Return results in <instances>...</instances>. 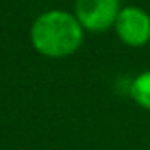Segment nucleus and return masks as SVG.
Here are the masks:
<instances>
[{"mask_svg":"<svg viewBox=\"0 0 150 150\" xmlns=\"http://www.w3.org/2000/svg\"><path fill=\"white\" fill-rule=\"evenodd\" d=\"M131 96H132V99L139 106L150 110V71L139 74V76L132 81V85H131Z\"/></svg>","mask_w":150,"mask_h":150,"instance_id":"20e7f679","label":"nucleus"},{"mask_svg":"<svg viewBox=\"0 0 150 150\" xmlns=\"http://www.w3.org/2000/svg\"><path fill=\"white\" fill-rule=\"evenodd\" d=\"M78 21L90 30H104L117 21V0H76Z\"/></svg>","mask_w":150,"mask_h":150,"instance_id":"f03ea898","label":"nucleus"},{"mask_svg":"<svg viewBox=\"0 0 150 150\" xmlns=\"http://www.w3.org/2000/svg\"><path fill=\"white\" fill-rule=\"evenodd\" d=\"M117 32L131 46H141L150 39V18L141 9L127 7L117 16Z\"/></svg>","mask_w":150,"mask_h":150,"instance_id":"7ed1b4c3","label":"nucleus"},{"mask_svg":"<svg viewBox=\"0 0 150 150\" xmlns=\"http://www.w3.org/2000/svg\"><path fill=\"white\" fill-rule=\"evenodd\" d=\"M83 32L76 18L62 11H51L35 20L32 27V44L48 57H65L81 44Z\"/></svg>","mask_w":150,"mask_h":150,"instance_id":"f257e3e1","label":"nucleus"}]
</instances>
